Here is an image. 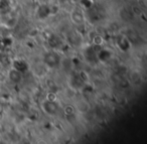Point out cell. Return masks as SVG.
Instances as JSON below:
<instances>
[{
	"label": "cell",
	"instance_id": "cell-8",
	"mask_svg": "<svg viewBox=\"0 0 147 144\" xmlns=\"http://www.w3.org/2000/svg\"><path fill=\"white\" fill-rule=\"evenodd\" d=\"M8 79L10 80L12 83L18 84L22 81V74L19 73L18 71H16V70H14V69L11 68L8 72Z\"/></svg>",
	"mask_w": 147,
	"mask_h": 144
},
{
	"label": "cell",
	"instance_id": "cell-13",
	"mask_svg": "<svg viewBox=\"0 0 147 144\" xmlns=\"http://www.w3.org/2000/svg\"><path fill=\"white\" fill-rule=\"evenodd\" d=\"M130 80H131V82H132L133 84H135V85H138V84H140V82H141L140 74L137 73V72H133L132 75L130 76Z\"/></svg>",
	"mask_w": 147,
	"mask_h": 144
},
{
	"label": "cell",
	"instance_id": "cell-18",
	"mask_svg": "<svg viewBox=\"0 0 147 144\" xmlns=\"http://www.w3.org/2000/svg\"><path fill=\"white\" fill-rule=\"evenodd\" d=\"M36 144H47V143L45 141V140H38V141L36 142Z\"/></svg>",
	"mask_w": 147,
	"mask_h": 144
},
{
	"label": "cell",
	"instance_id": "cell-3",
	"mask_svg": "<svg viewBox=\"0 0 147 144\" xmlns=\"http://www.w3.org/2000/svg\"><path fill=\"white\" fill-rule=\"evenodd\" d=\"M41 109L47 115H55L59 111V105L57 101H49L45 99L41 103Z\"/></svg>",
	"mask_w": 147,
	"mask_h": 144
},
{
	"label": "cell",
	"instance_id": "cell-14",
	"mask_svg": "<svg viewBox=\"0 0 147 144\" xmlns=\"http://www.w3.org/2000/svg\"><path fill=\"white\" fill-rule=\"evenodd\" d=\"M80 3L81 5H82L84 8L86 9H91L93 7V5H94V2H93V0H80Z\"/></svg>",
	"mask_w": 147,
	"mask_h": 144
},
{
	"label": "cell",
	"instance_id": "cell-11",
	"mask_svg": "<svg viewBox=\"0 0 147 144\" xmlns=\"http://www.w3.org/2000/svg\"><path fill=\"white\" fill-rule=\"evenodd\" d=\"M67 41L71 45H78L80 43V35L75 31H71L67 34Z\"/></svg>",
	"mask_w": 147,
	"mask_h": 144
},
{
	"label": "cell",
	"instance_id": "cell-6",
	"mask_svg": "<svg viewBox=\"0 0 147 144\" xmlns=\"http://www.w3.org/2000/svg\"><path fill=\"white\" fill-rule=\"evenodd\" d=\"M116 43L117 47L120 51H128L129 49H131V41L128 39L127 37H124V35H120L118 37V39H116Z\"/></svg>",
	"mask_w": 147,
	"mask_h": 144
},
{
	"label": "cell",
	"instance_id": "cell-19",
	"mask_svg": "<svg viewBox=\"0 0 147 144\" xmlns=\"http://www.w3.org/2000/svg\"><path fill=\"white\" fill-rule=\"evenodd\" d=\"M74 2H80V0H73Z\"/></svg>",
	"mask_w": 147,
	"mask_h": 144
},
{
	"label": "cell",
	"instance_id": "cell-15",
	"mask_svg": "<svg viewBox=\"0 0 147 144\" xmlns=\"http://www.w3.org/2000/svg\"><path fill=\"white\" fill-rule=\"evenodd\" d=\"M10 5L9 0H0V9H5Z\"/></svg>",
	"mask_w": 147,
	"mask_h": 144
},
{
	"label": "cell",
	"instance_id": "cell-7",
	"mask_svg": "<svg viewBox=\"0 0 147 144\" xmlns=\"http://www.w3.org/2000/svg\"><path fill=\"white\" fill-rule=\"evenodd\" d=\"M97 57H98V62H107L112 57V51L110 49H102L101 47L98 51V53H97Z\"/></svg>",
	"mask_w": 147,
	"mask_h": 144
},
{
	"label": "cell",
	"instance_id": "cell-5",
	"mask_svg": "<svg viewBox=\"0 0 147 144\" xmlns=\"http://www.w3.org/2000/svg\"><path fill=\"white\" fill-rule=\"evenodd\" d=\"M51 15V5L47 4H40L36 9V16L39 19H47L49 16Z\"/></svg>",
	"mask_w": 147,
	"mask_h": 144
},
{
	"label": "cell",
	"instance_id": "cell-4",
	"mask_svg": "<svg viewBox=\"0 0 147 144\" xmlns=\"http://www.w3.org/2000/svg\"><path fill=\"white\" fill-rule=\"evenodd\" d=\"M11 68L16 70V71H18L19 73H21L22 75L24 73H26L29 70V66H28V64H27V62L21 59H13V61L11 62Z\"/></svg>",
	"mask_w": 147,
	"mask_h": 144
},
{
	"label": "cell",
	"instance_id": "cell-10",
	"mask_svg": "<svg viewBox=\"0 0 147 144\" xmlns=\"http://www.w3.org/2000/svg\"><path fill=\"white\" fill-rule=\"evenodd\" d=\"M47 43H49V45L51 47V49H57L61 45V39H59V37L55 34H51V37L47 39Z\"/></svg>",
	"mask_w": 147,
	"mask_h": 144
},
{
	"label": "cell",
	"instance_id": "cell-17",
	"mask_svg": "<svg viewBox=\"0 0 147 144\" xmlns=\"http://www.w3.org/2000/svg\"><path fill=\"white\" fill-rule=\"evenodd\" d=\"M65 113L67 115H73L74 114V108L71 106H67V108L65 109Z\"/></svg>",
	"mask_w": 147,
	"mask_h": 144
},
{
	"label": "cell",
	"instance_id": "cell-9",
	"mask_svg": "<svg viewBox=\"0 0 147 144\" xmlns=\"http://www.w3.org/2000/svg\"><path fill=\"white\" fill-rule=\"evenodd\" d=\"M71 18L75 24H83L85 21L84 14L80 10H74L71 14Z\"/></svg>",
	"mask_w": 147,
	"mask_h": 144
},
{
	"label": "cell",
	"instance_id": "cell-1",
	"mask_svg": "<svg viewBox=\"0 0 147 144\" xmlns=\"http://www.w3.org/2000/svg\"><path fill=\"white\" fill-rule=\"evenodd\" d=\"M61 55L55 51H49L43 55L42 63L47 66L49 69H55L61 65Z\"/></svg>",
	"mask_w": 147,
	"mask_h": 144
},
{
	"label": "cell",
	"instance_id": "cell-16",
	"mask_svg": "<svg viewBox=\"0 0 147 144\" xmlns=\"http://www.w3.org/2000/svg\"><path fill=\"white\" fill-rule=\"evenodd\" d=\"M47 100L49 101H57V95L55 93H49L47 96Z\"/></svg>",
	"mask_w": 147,
	"mask_h": 144
},
{
	"label": "cell",
	"instance_id": "cell-12",
	"mask_svg": "<svg viewBox=\"0 0 147 144\" xmlns=\"http://www.w3.org/2000/svg\"><path fill=\"white\" fill-rule=\"evenodd\" d=\"M103 37L99 34H95L94 37H92V45H98V47H102L103 45Z\"/></svg>",
	"mask_w": 147,
	"mask_h": 144
},
{
	"label": "cell",
	"instance_id": "cell-2",
	"mask_svg": "<svg viewBox=\"0 0 147 144\" xmlns=\"http://www.w3.org/2000/svg\"><path fill=\"white\" fill-rule=\"evenodd\" d=\"M102 47H98V45H90V47H86L84 49V57L85 59H87L90 63H97L98 62V57H97V53H98V51L101 49Z\"/></svg>",
	"mask_w": 147,
	"mask_h": 144
}]
</instances>
